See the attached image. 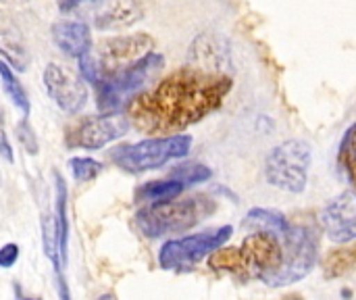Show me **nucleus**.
Instances as JSON below:
<instances>
[{
	"label": "nucleus",
	"instance_id": "obj_15",
	"mask_svg": "<svg viewBox=\"0 0 356 300\" xmlns=\"http://www.w3.org/2000/svg\"><path fill=\"white\" fill-rule=\"evenodd\" d=\"M184 184L169 177V180H154V182H146L136 190V200L138 203H165V200H173L184 192Z\"/></svg>",
	"mask_w": 356,
	"mask_h": 300
},
{
	"label": "nucleus",
	"instance_id": "obj_21",
	"mask_svg": "<svg viewBox=\"0 0 356 300\" xmlns=\"http://www.w3.org/2000/svg\"><path fill=\"white\" fill-rule=\"evenodd\" d=\"M0 54H4V58L19 71H25L29 65V54L25 46L8 31H0Z\"/></svg>",
	"mask_w": 356,
	"mask_h": 300
},
{
	"label": "nucleus",
	"instance_id": "obj_9",
	"mask_svg": "<svg viewBox=\"0 0 356 300\" xmlns=\"http://www.w3.org/2000/svg\"><path fill=\"white\" fill-rule=\"evenodd\" d=\"M240 253L244 263L242 274H252L257 278H265L267 274L275 271L284 259V246L271 232H257L248 236L242 242Z\"/></svg>",
	"mask_w": 356,
	"mask_h": 300
},
{
	"label": "nucleus",
	"instance_id": "obj_1",
	"mask_svg": "<svg viewBox=\"0 0 356 300\" xmlns=\"http://www.w3.org/2000/svg\"><path fill=\"white\" fill-rule=\"evenodd\" d=\"M229 90V77L186 67L154 90L134 96L127 102V119L144 134H177L217 111Z\"/></svg>",
	"mask_w": 356,
	"mask_h": 300
},
{
	"label": "nucleus",
	"instance_id": "obj_22",
	"mask_svg": "<svg viewBox=\"0 0 356 300\" xmlns=\"http://www.w3.org/2000/svg\"><path fill=\"white\" fill-rule=\"evenodd\" d=\"M209 265L215 271H232V274H242L244 263H242V253L240 248H217L209 257Z\"/></svg>",
	"mask_w": 356,
	"mask_h": 300
},
{
	"label": "nucleus",
	"instance_id": "obj_12",
	"mask_svg": "<svg viewBox=\"0 0 356 300\" xmlns=\"http://www.w3.org/2000/svg\"><path fill=\"white\" fill-rule=\"evenodd\" d=\"M321 223L330 240L344 244L356 240V192H342L321 211Z\"/></svg>",
	"mask_w": 356,
	"mask_h": 300
},
{
	"label": "nucleus",
	"instance_id": "obj_20",
	"mask_svg": "<svg viewBox=\"0 0 356 300\" xmlns=\"http://www.w3.org/2000/svg\"><path fill=\"white\" fill-rule=\"evenodd\" d=\"M248 223H254V226H259L265 232H271L275 236H284L292 226L286 219V215H282L277 211H269V209H252L248 213Z\"/></svg>",
	"mask_w": 356,
	"mask_h": 300
},
{
	"label": "nucleus",
	"instance_id": "obj_4",
	"mask_svg": "<svg viewBox=\"0 0 356 300\" xmlns=\"http://www.w3.org/2000/svg\"><path fill=\"white\" fill-rule=\"evenodd\" d=\"M313 150L305 140H286L275 146L265 161L267 182L284 192L300 194L309 182Z\"/></svg>",
	"mask_w": 356,
	"mask_h": 300
},
{
	"label": "nucleus",
	"instance_id": "obj_11",
	"mask_svg": "<svg viewBox=\"0 0 356 300\" xmlns=\"http://www.w3.org/2000/svg\"><path fill=\"white\" fill-rule=\"evenodd\" d=\"M44 86L50 98L65 113H79L86 106L88 90L83 86V79H79L67 67L50 63L44 71Z\"/></svg>",
	"mask_w": 356,
	"mask_h": 300
},
{
	"label": "nucleus",
	"instance_id": "obj_6",
	"mask_svg": "<svg viewBox=\"0 0 356 300\" xmlns=\"http://www.w3.org/2000/svg\"><path fill=\"white\" fill-rule=\"evenodd\" d=\"M282 238H284L282 265L275 271L261 278L267 286H273V288L288 286V284L302 280L305 276L313 271L315 261H317V240L313 232H309L307 228L290 226V230Z\"/></svg>",
	"mask_w": 356,
	"mask_h": 300
},
{
	"label": "nucleus",
	"instance_id": "obj_10",
	"mask_svg": "<svg viewBox=\"0 0 356 300\" xmlns=\"http://www.w3.org/2000/svg\"><path fill=\"white\" fill-rule=\"evenodd\" d=\"M152 44L154 42L148 33L119 35V38H108V40L100 42V46H98L100 73L104 71L111 75V73L131 65L134 61H138L140 56L150 52Z\"/></svg>",
	"mask_w": 356,
	"mask_h": 300
},
{
	"label": "nucleus",
	"instance_id": "obj_24",
	"mask_svg": "<svg viewBox=\"0 0 356 300\" xmlns=\"http://www.w3.org/2000/svg\"><path fill=\"white\" fill-rule=\"evenodd\" d=\"M69 167H71V173L77 182H94L100 173H102V165L94 159H88V157H73L69 161Z\"/></svg>",
	"mask_w": 356,
	"mask_h": 300
},
{
	"label": "nucleus",
	"instance_id": "obj_28",
	"mask_svg": "<svg viewBox=\"0 0 356 300\" xmlns=\"http://www.w3.org/2000/svg\"><path fill=\"white\" fill-rule=\"evenodd\" d=\"M81 2H94V0H58V8H60L63 13H69V10H73L77 4H81Z\"/></svg>",
	"mask_w": 356,
	"mask_h": 300
},
{
	"label": "nucleus",
	"instance_id": "obj_25",
	"mask_svg": "<svg viewBox=\"0 0 356 300\" xmlns=\"http://www.w3.org/2000/svg\"><path fill=\"white\" fill-rule=\"evenodd\" d=\"M15 132H17V140H19V144L23 146V150H25L27 155H38V140H35V134H33V129H31L27 117H23V119L17 123Z\"/></svg>",
	"mask_w": 356,
	"mask_h": 300
},
{
	"label": "nucleus",
	"instance_id": "obj_3",
	"mask_svg": "<svg viewBox=\"0 0 356 300\" xmlns=\"http://www.w3.org/2000/svg\"><path fill=\"white\" fill-rule=\"evenodd\" d=\"M192 138L186 134H173L163 138H148L136 144H121L108 152L111 161L127 173H142L159 169L173 159H181L190 152Z\"/></svg>",
	"mask_w": 356,
	"mask_h": 300
},
{
	"label": "nucleus",
	"instance_id": "obj_18",
	"mask_svg": "<svg viewBox=\"0 0 356 300\" xmlns=\"http://www.w3.org/2000/svg\"><path fill=\"white\" fill-rule=\"evenodd\" d=\"M338 167L344 173L346 182L356 192V123H353L338 148Z\"/></svg>",
	"mask_w": 356,
	"mask_h": 300
},
{
	"label": "nucleus",
	"instance_id": "obj_2",
	"mask_svg": "<svg viewBox=\"0 0 356 300\" xmlns=\"http://www.w3.org/2000/svg\"><path fill=\"white\" fill-rule=\"evenodd\" d=\"M215 211V203L207 196H190L184 200L152 203L138 211L136 226L148 238H161L165 234H179L198 226L204 217Z\"/></svg>",
	"mask_w": 356,
	"mask_h": 300
},
{
	"label": "nucleus",
	"instance_id": "obj_26",
	"mask_svg": "<svg viewBox=\"0 0 356 300\" xmlns=\"http://www.w3.org/2000/svg\"><path fill=\"white\" fill-rule=\"evenodd\" d=\"M17 259H19V246L17 244H4L0 248V267L8 269L17 263Z\"/></svg>",
	"mask_w": 356,
	"mask_h": 300
},
{
	"label": "nucleus",
	"instance_id": "obj_14",
	"mask_svg": "<svg viewBox=\"0 0 356 300\" xmlns=\"http://www.w3.org/2000/svg\"><path fill=\"white\" fill-rule=\"evenodd\" d=\"M144 10L138 0H108L106 6L96 17V27L100 29H117L127 27L134 21L142 19Z\"/></svg>",
	"mask_w": 356,
	"mask_h": 300
},
{
	"label": "nucleus",
	"instance_id": "obj_16",
	"mask_svg": "<svg viewBox=\"0 0 356 300\" xmlns=\"http://www.w3.org/2000/svg\"><path fill=\"white\" fill-rule=\"evenodd\" d=\"M356 267V244L344 242L342 246L334 248L325 261H323V276L327 280L334 278H342L346 274H350Z\"/></svg>",
	"mask_w": 356,
	"mask_h": 300
},
{
	"label": "nucleus",
	"instance_id": "obj_17",
	"mask_svg": "<svg viewBox=\"0 0 356 300\" xmlns=\"http://www.w3.org/2000/svg\"><path fill=\"white\" fill-rule=\"evenodd\" d=\"M42 242H44V253L46 257L52 261L56 276L60 280V271L65 267V257L60 253V244H58V226H56V217L52 213H46L42 217ZM63 282V280H60Z\"/></svg>",
	"mask_w": 356,
	"mask_h": 300
},
{
	"label": "nucleus",
	"instance_id": "obj_8",
	"mask_svg": "<svg viewBox=\"0 0 356 300\" xmlns=\"http://www.w3.org/2000/svg\"><path fill=\"white\" fill-rule=\"evenodd\" d=\"M131 123L125 115H92L75 121L65 132V144L69 148L98 150L129 132Z\"/></svg>",
	"mask_w": 356,
	"mask_h": 300
},
{
	"label": "nucleus",
	"instance_id": "obj_7",
	"mask_svg": "<svg viewBox=\"0 0 356 300\" xmlns=\"http://www.w3.org/2000/svg\"><path fill=\"white\" fill-rule=\"evenodd\" d=\"M234 234L232 226H223L217 230H207L194 236H186L179 240H169L163 244L159 253V265L169 271H184L192 269L213 251L223 246Z\"/></svg>",
	"mask_w": 356,
	"mask_h": 300
},
{
	"label": "nucleus",
	"instance_id": "obj_27",
	"mask_svg": "<svg viewBox=\"0 0 356 300\" xmlns=\"http://www.w3.org/2000/svg\"><path fill=\"white\" fill-rule=\"evenodd\" d=\"M0 155L8 161V163H13V148H10V142H8V136H6V129H4V113H2V109H0Z\"/></svg>",
	"mask_w": 356,
	"mask_h": 300
},
{
	"label": "nucleus",
	"instance_id": "obj_23",
	"mask_svg": "<svg viewBox=\"0 0 356 300\" xmlns=\"http://www.w3.org/2000/svg\"><path fill=\"white\" fill-rule=\"evenodd\" d=\"M211 175H213V171L200 163H184L171 171V177L181 182L184 186H194V184L207 182V180H211Z\"/></svg>",
	"mask_w": 356,
	"mask_h": 300
},
{
	"label": "nucleus",
	"instance_id": "obj_19",
	"mask_svg": "<svg viewBox=\"0 0 356 300\" xmlns=\"http://www.w3.org/2000/svg\"><path fill=\"white\" fill-rule=\"evenodd\" d=\"M0 81H2L4 94L10 98V102H13V104L23 113V117H29V109H31V104H29L27 92L23 90L21 81L17 79V75L13 73V69H10L4 61H0Z\"/></svg>",
	"mask_w": 356,
	"mask_h": 300
},
{
	"label": "nucleus",
	"instance_id": "obj_5",
	"mask_svg": "<svg viewBox=\"0 0 356 300\" xmlns=\"http://www.w3.org/2000/svg\"><path fill=\"white\" fill-rule=\"evenodd\" d=\"M165 63L163 54L146 52L131 65L111 73L108 77H100L94 86L98 90V109L100 111H117L131 100V96L146 84V79L161 69Z\"/></svg>",
	"mask_w": 356,
	"mask_h": 300
},
{
	"label": "nucleus",
	"instance_id": "obj_13",
	"mask_svg": "<svg viewBox=\"0 0 356 300\" xmlns=\"http://www.w3.org/2000/svg\"><path fill=\"white\" fill-rule=\"evenodd\" d=\"M52 40L54 44L69 56L79 58L90 52L92 33L90 27L81 21H58L52 25Z\"/></svg>",
	"mask_w": 356,
	"mask_h": 300
}]
</instances>
